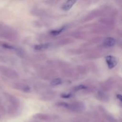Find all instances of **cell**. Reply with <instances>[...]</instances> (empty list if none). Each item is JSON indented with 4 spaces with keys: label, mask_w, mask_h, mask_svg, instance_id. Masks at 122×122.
Returning <instances> with one entry per match:
<instances>
[{
    "label": "cell",
    "mask_w": 122,
    "mask_h": 122,
    "mask_svg": "<svg viewBox=\"0 0 122 122\" xmlns=\"http://www.w3.org/2000/svg\"><path fill=\"white\" fill-rule=\"evenodd\" d=\"M35 117L37 118H39V119H50V116L46 115V114H36V116Z\"/></svg>",
    "instance_id": "obj_11"
},
{
    "label": "cell",
    "mask_w": 122,
    "mask_h": 122,
    "mask_svg": "<svg viewBox=\"0 0 122 122\" xmlns=\"http://www.w3.org/2000/svg\"><path fill=\"white\" fill-rule=\"evenodd\" d=\"M106 62L108 65V67L110 69H112V68L116 66L117 61L116 58L113 56H107L106 57Z\"/></svg>",
    "instance_id": "obj_4"
},
{
    "label": "cell",
    "mask_w": 122,
    "mask_h": 122,
    "mask_svg": "<svg viewBox=\"0 0 122 122\" xmlns=\"http://www.w3.org/2000/svg\"><path fill=\"white\" fill-rule=\"evenodd\" d=\"M0 73L5 77L12 79H17L19 77V75L15 70L4 66H0Z\"/></svg>",
    "instance_id": "obj_2"
},
{
    "label": "cell",
    "mask_w": 122,
    "mask_h": 122,
    "mask_svg": "<svg viewBox=\"0 0 122 122\" xmlns=\"http://www.w3.org/2000/svg\"><path fill=\"white\" fill-rule=\"evenodd\" d=\"M62 83V80L60 78H56L52 80L50 83V85L51 86H57Z\"/></svg>",
    "instance_id": "obj_10"
},
{
    "label": "cell",
    "mask_w": 122,
    "mask_h": 122,
    "mask_svg": "<svg viewBox=\"0 0 122 122\" xmlns=\"http://www.w3.org/2000/svg\"><path fill=\"white\" fill-rule=\"evenodd\" d=\"M5 96L7 100L10 102L12 106H13V107H17V106H19V102L16 98L14 97V96H13V95H10V94H5Z\"/></svg>",
    "instance_id": "obj_5"
},
{
    "label": "cell",
    "mask_w": 122,
    "mask_h": 122,
    "mask_svg": "<svg viewBox=\"0 0 122 122\" xmlns=\"http://www.w3.org/2000/svg\"><path fill=\"white\" fill-rule=\"evenodd\" d=\"M15 30L7 25L0 24V37L10 41L15 40L17 34Z\"/></svg>",
    "instance_id": "obj_1"
},
{
    "label": "cell",
    "mask_w": 122,
    "mask_h": 122,
    "mask_svg": "<svg viewBox=\"0 0 122 122\" xmlns=\"http://www.w3.org/2000/svg\"><path fill=\"white\" fill-rule=\"evenodd\" d=\"M8 61H9V60L8 59V58H7L6 57H4V56H2L0 55V62H2V63H7Z\"/></svg>",
    "instance_id": "obj_13"
},
{
    "label": "cell",
    "mask_w": 122,
    "mask_h": 122,
    "mask_svg": "<svg viewBox=\"0 0 122 122\" xmlns=\"http://www.w3.org/2000/svg\"><path fill=\"white\" fill-rule=\"evenodd\" d=\"M14 88L21 91L25 92H29L30 91V88L29 87V86L27 85L24 84V83H15L14 85Z\"/></svg>",
    "instance_id": "obj_6"
},
{
    "label": "cell",
    "mask_w": 122,
    "mask_h": 122,
    "mask_svg": "<svg viewBox=\"0 0 122 122\" xmlns=\"http://www.w3.org/2000/svg\"><path fill=\"white\" fill-rule=\"evenodd\" d=\"M116 40L113 38H107L104 41V45L107 46H113L115 45Z\"/></svg>",
    "instance_id": "obj_8"
},
{
    "label": "cell",
    "mask_w": 122,
    "mask_h": 122,
    "mask_svg": "<svg viewBox=\"0 0 122 122\" xmlns=\"http://www.w3.org/2000/svg\"><path fill=\"white\" fill-rule=\"evenodd\" d=\"M85 86L83 85H79L77 86V87H76V88L75 89H76L77 91H79V90H81V89H85Z\"/></svg>",
    "instance_id": "obj_14"
},
{
    "label": "cell",
    "mask_w": 122,
    "mask_h": 122,
    "mask_svg": "<svg viewBox=\"0 0 122 122\" xmlns=\"http://www.w3.org/2000/svg\"><path fill=\"white\" fill-rule=\"evenodd\" d=\"M64 28H65V27H61V28L60 29H58L57 30H54L51 32V34L54 35H57L61 33V32L64 30Z\"/></svg>",
    "instance_id": "obj_12"
},
{
    "label": "cell",
    "mask_w": 122,
    "mask_h": 122,
    "mask_svg": "<svg viewBox=\"0 0 122 122\" xmlns=\"http://www.w3.org/2000/svg\"><path fill=\"white\" fill-rule=\"evenodd\" d=\"M49 46H50V44H39V45L35 46V49L36 50H45V49H47Z\"/></svg>",
    "instance_id": "obj_9"
},
{
    "label": "cell",
    "mask_w": 122,
    "mask_h": 122,
    "mask_svg": "<svg viewBox=\"0 0 122 122\" xmlns=\"http://www.w3.org/2000/svg\"><path fill=\"white\" fill-rule=\"evenodd\" d=\"M76 3L75 1H67L62 6V9L64 11H68L71 9L75 4Z\"/></svg>",
    "instance_id": "obj_7"
},
{
    "label": "cell",
    "mask_w": 122,
    "mask_h": 122,
    "mask_svg": "<svg viewBox=\"0 0 122 122\" xmlns=\"http://www.w3.org/2000/svg\"><path fill=\"white\" fill-rule=\"evenodd\" d=\"M63 104H64V106H63L74 112H81L85 109L84 104L82 102H75L70 104L67 103Z\"/></svg>",
    "instance_id": "obj_3"
},
{
    "label": "cell",
    "mask_w": 122,
    "mask_h": 122,
    "mask_svg": "<svg viewBox=\"0 0 122 122\" xmlns=\"http://www.w3.org/2000/svg\"><path fill=\"white\" fill-rule=\"evenodd\" d=\"M0 119H1V116H0Z\"/></svg>",
    "instance_id": "obj_15"
}]
</instances>
